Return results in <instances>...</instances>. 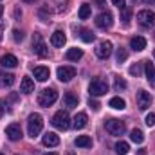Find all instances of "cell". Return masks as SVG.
Masks as SVG:
<instances>
[{
  "label": "cell",
  "mask_w": 155,
  "mask_h": 155,
  "mask_svg": "<svg viewBox=\"0 0 155 155\" xmlns=\"http://www.w3.org/2000/svg\"><path fill=\"white\" fill-rule=\"evenodd\" d=\"M24 2H33V0H24Z\"/></svg>",
  "instance_id": "cell-42"
},
{
  "label": "cell",
  "mask_w": 155,
  "mask_h": 155,
  "mask_svg": "<svg viewBox=\"0 0 155 155\" xmlns=\"http://www.w3.org/2000/svg\"><path fill=\"white\" fill-rule=\"evenodd\" d=\"M43 128V117L40 114H31L29 119H27V132L31 137H36Z\"/></svg>",
  "instance_id": "cell-1"
},
{
  "label": "cell",
  "mask_w": 155,
  "mask_h": 155,
  "mask_svg": "<svg viewBox=\"0 0 155 155\" xmlns=\"http://www.w3.org/2000/svg\"><path fill=\"white\" fill-rule=\"evenodd\" d=\"M144 71H146V79H148L150 83H155V67H153V63L146 61V63H144Z\"/></svg>",
  "instance_id": "cell-24"
},
{
  "label": "cell",
  "mask_w": 155,
  "mask_h": 155,
  "mask_svg": "<svg viewBox=\"0 0 155 155\" xmlns=\"http://www.w3.org/2000/svg\"><path fill=\"white\" fill-rule=\"evenodd\" d=\"M56 99H58V92L54 88H45V90L40 92V96H38L40 107H51V105L56 103Z\"/></svg>",
  "instance_id": "cell-3"
},
{
  "label": "cell",
  "mask_w": 155,
  "mask_h": 155,
  "mask_svg": "<svg viewBox=\"0 0 155 155\" xmlns=\"http://www.w3.org/2000/svg\"><path fill=\"white\" fill-rule=\"evenodd\" d=\"M33 51L38 54L40 58H47V47H45V43H43V38H41V35L40 33H35L33 35Z\"/></svg>",
  "instance_id": "cell-7"
},
{
  "label": "cell",
  "mask_w": 155,
  "mask_h": 155,
  "mask_svg": "<svg viewBox=\"0 0 155 155\" xmlns=\"http://www.w3.org/2000/svg\"><path fill=\"white\" fill-rule=\"evenodd\" d=\"M2 114H4V107L0 105V117H2Z\"/></svg>",
  "instance_id": "cell-39"
},
{
  "label": "cell",
  "mask_w": 155,
  "mask_h": 155,
  "mask_svg": "<svg viewBox=\"0 0 155 155\" xmlns=\"http://www.w3.org/2000/svg\"><path fill=\"white\" fill-rule=\"evenodd\" d=\"M88 16H90V5L88 4H81V7H79V18L87 20Z\"/></svg>",
  "instance_id": "cell-27"
},
{
  "label": "cell",
  "mask_w": 155,
  "mask_h": 155,
  "mask_svg": "<svg viewBox=\"0 0 155 155\" xmlns=\"http://www.w3.org/2000/svg\"><path fill=\"white\" fill-rule=\"evenodd\" d=\"M74 76H76V69H74V67H69V65L58 67V79H60V81L67 83V81H71Z\"/></svg>",
  "instance_id": "cell-11"
},
{
  "label": "cell",
  "mask_w": 155,
  "mask_h": 155,
  "mask_svg": "<svg viewBox=\"0 0 155 155\" xmlns=\"http://www.w3.org/2000/svg\"><path fill=\"white\" fill-rule=\"evenodd\" d=\"M108 107H112L114 110H123V108L126 107V103H124V99H123V97L116 96V97H112V99L108 101Z\"/></svg>",
  "instance_id": "cell-23"
},
{
  "label": "cell",
  "mask_w": 155,
  "mask_h": 155,
  "mask_svg": "<svg viewBox=\"0 0 155 155\" xmlns=\"http://www.w3.org/2000/svg\"><path fill=\"white\" fill-rule=\"evenodd\" d=\"M65 41H67V36H65V33L63 31H54L52 33V36H51V43L54 45V47H63L65 45Z\"/></svg>",
  "instance_id": "cell-15"
},
{
  "label": "cell",
  "mask_w": 155,
  "mask_h": 155,
  "mask_svg": "<svg viewBox=\"0 0 155 155\" xmlns=\"http://www.w3.org/2000/svg\"><path fill=\"white\" fill-rule=\"evenodd\" d=\"M114 87H116L117 92H119V90H124V88H126V81H124L123 78L117 76V78H116V85H114Z\"/></svg>",
  "instance_id": "cell-30"
},
{
  "label": "cell",
  "mask_w": 155,
  "mask_h": 155,
  "mask_svg": "<svg viewBox=\"0 0 155 155\" xmlns=\"http://www.w3.org/2000/svg\"><path fill=\"white\" fill-rule=\"evenodd\" d=\"M13 40H15V41H22V40H24V33L18 31V29H13Z\"/></svg>",
  "instance_id": "cell-33"
},
{
  "label": "cell",
  "mask_w": 155,
  "mask_h": 155,
  "mask_svg": "<svg viewBox=\"0 0 155 155\" xmlns=\"http://www.w3.org/2000/svg\"><path fill=\"white\" fill-rule=\"evenodd\" d=\"M144 123H146V126H153V124H155V112L148 114L146 119H144Z\"/></svg>",
  "instance_id": "cell-32"
},
{
  "label": "cell",
  "mask_w": 155,
  "mask_h": 155,
  "mask_svg": "<svg viewBox=\"0 0 155 155\" xmlns=\"http://www.w3.org/2000/svg\"><path fill=\"white\" fill-rule=\"evenodd\" d=\"M112 49H114L112 41L105 40V41H101V43L96 47V56H97V58H101V60H107V58L112 54Z\"/></svg>",
  "instance_id": "cell-10"
},
{
  "label": "cell",
  "mask_w": 155,
  "mask_h": 155,
  "mask_svg": "<svg viewBox=\"0 0 155 155\" xmlns=\"http://www.w3.org/2000/svg\"><path fill=\"white\" fill-rule=\"evenodd\" d=\"M130 139H132L135 144H141V143L144 141V134H143L139 128H134V130H132V134H130Z\"/></svg>",
  "instance_id": "cell-25"
},
{
  "label": "cell",
  "mask_w": 155,
  "mask_h": 155,
  "mask_svg": "<svg viewBox=\"0 0 155 155\" xmlns=\"http://www.w3.org/2000/svg\"><path fill=\"white\" fill-rule=\"evenodd\" d=\"M130 47L134 51H144L146 49V38L144 36H134L130 40Z\"/></svg>",
  "instance_id": "cell-17"
},
{
  "label": "cell",
  "mask_w": 155,
  "mask_h": 155,
  "mask_svg": "<svg viewBox=\"0 0 155 155\" xmlns=\"http://www.w3.org/2000/svg\"><path fill=\"white\" fill-rule=\"evenodd\" d=\"M0 65L5 67V69H15V67L18 65V58H16L15 54H4V56L0 58Z\"/></svg>",
  "instance_id": "cell-13"
},
{
  "label": "cell",
  "mask_w": 155,
  "mask_h": 155,
  "mask_svg": "<svg viewBox=\"0 0 155 155\" xmlns=\"http://www.w3.org/2000/svg\"><path fill=\"white\" fill-rule=\"evenodd\" d=\"M81 40H83V41H87V43H90V41L94 40V35H92L88 29H81Z\"/></svg>",
  "instance_id": "cell-29"
},
{
  "label": "cell",
  "mask_w": 155,
  "mask_h": 155,
  "mask_svg": "<svg viewBox=\"0 0 155 155\" xmlns=\"http://www.w3.org/2000/svg\"><path fill=\"white\" fill-rule=\"evenodd\" d=\"M63 103H65L67 108H76L78 103H79V97H78L76 94H72V92H67L63 96Z\"/></svg>",
  "instance_id": "cell-19"
},
{
  "label": "cell",
  "mask_w": 155,
  "mask_h": 155,
  "mask_svg": "<svg viewBox=\"0 0 155 155\" xmlns=\"http://www.w3.org/2000/svg\"><path fill=\"white\" fill-rule=\"evenodd\" d=\"M2 13H4V5H0V16H2Z\"/></svg>",
  "instance_id": "cell-40"
},
{
  "label": "cell",
  "mask_w": 155,
  "mask_h": 155,
  "mask_svg": "<svg viewBox=\"0 0 155 155\" xmlns=\"http://www.w3.org/2000/svg\"><path fill=\"white\" fill-rule=\"evenodd\" d=\"M65 58H67L69 61H78V60L83 58V51L78 49V47H72V49H69V51L65 52Z\"/></svg>",
  "instance_id": "cell-21"
},
{
  "label": "cell",
  "mask_w": 155,
  "mask_h": 155,
  "mask_svg": "<svg viewBox=\"0 0 155 155\" xmlns=\"http://www.w3.org/2000/svg\"><path fill=\"white\" fill-rule=\"evenodd\" d=\"M52 124L58 128V130H67L71 126V117L65 110H58L54 116H52Z\"/></svg>",
  "instance_id": "cell-4"
},
{
  "label": "cell",
  "mask_w": 155,
  "mask_h": 155,
  "mask_svg": "<svg viewBox=\"0 0 155 155\" xmlns=\"http://www.w3.org/2000/svg\"><path fill=\"white\" fill-rule=\"evenodd\" d=\"M88 92H90L92 96H96V97L105 96V94L108 92V83H107L105 79H101V78H96V79H92V81H90Z\"/></svg>",
  "instance_id": "cell-2"
},
{
  "label": "cell",
  "mask_w": 155,
  "mask_h": 155,
  "mask_svg": "<svg viewBox=\"0 0 155 155\" xmlns=\"http://www.w3.org/2000/svg\"><path fill=\"white\" fill-rule=\"evenodd\" d=\"M5 135H7L11 141H20V139H22V128H20V124H16V123L9 124V126L5 128Z\"/></svg>",
  "instance_id": "cell-12"
},
{
  "label": "cell",
  "mask_w": 155,
  "mask_h": 155,
  "mask_svg": "<svg viewBox=\"0 0 155 155\" xmlns=\"http://www.w3.org/2000/svg\"><path fill=\"white\" fill-rule=\"evenodd\" d=\"M137 22L143 25V27H152L155 25V13L150 9H143L137 13Z\"/></svg>",
  "instance_id": "cell-6"
},
{
  "label": "cell",
  "mask_w": 155,
  "mask_h": 155,
  "mask_svg": "<svg viewBox=\"0 0 155 155\" xmlns=\"http://www.w3.org/2000/svg\"><path fill=\"white\" fill-rule=\"evenodd\" d=\"M74 144H76L78 148H90L92 146V139L88 135H78Z\"/></svg>",
  "instance_id": "cell-22"
},
{
  "label": "cell",
  "mask_w": 155,
  "mask_h": 155,
  "mask_svg": "<svg viewBox=\"0 0 155 155\" xmlns=\"http://www.w3.org/2000/svg\"><path fill=\"white\" fill-rule=\"evenodd\" d=\"M128 152H130V144L128 143H124V141L116 143V153L117 155H126Z\"/></svg>",
  "instance_id": "cell-26"
},
{
  "label": "cell",
  "mask_w": 155,
  "mask_h": 155,
  "mask_svg": "<svg viewBox=\"0 0 155 155\" xmlns=\"http://www.w3.org/2000/svg\"><path fill=\"white\" fill-rule=\"evenodd\" d=\"M116 58H117V63H123L126 58H128V52H126V49H117V54H116Z\"/></svg>",
  "instance_id": "cell-28"
},
{
  "label": "cell",
  "mask_w": 155,
  "mask_h": 155,
  "mask_svg": "<svg viewBox=\"0 0 155 155\" xmlns=\"http://www.w3.org/2000/svg\"><path fill=\"white\" fill-rule=\"evenodd\" d=\"M20 92H24V94H31V92H35V81H33L29 76L22 78V81H20Z\"/></svg>",
  "instance_id": "cell-14"
},
{
  "label": "cell",
  "mask_w": 155,
  "mask_h": 155,
  "mask_svg": "<svg viewBox=\"0 0 155 155\" xmlns=\"http://www.w3.org/2000/svg\"><path fill=\"white\" fill-rule=\"evenodd\" d=\"M0 155H4V153H0Z\"/></svg>",
  "instance_id": "cell-44"
},
{
  "label": "cell",
  "mask_w": 155,
  "mask_h": 155,
  "mask_svg": "<svg viewBox=\"0 0 155 155\" xmlns=\"http://www.w3.org/2000/svg\"><path fill=\"white\" fill-rule=\"evenodd\" d=\"M112 4H114V5H117L119 9H123V7H126V2H124V0H112Z\"/></svg>",
  "instance_id": "cell-37"
},
{
  "label": "cell",
  "mask_w": 155,
  "mask_h": 155,
  "mask_svg": "<svg viewBox=\"0 0 155 155\" xmlns=\"http://www.w3.org/2000/svg\"><path fill=\"white\" fill-rule=\"evenodd\" d=\"M0 38H2V36H0Z\"/></svg>",
  "instance_id": "cell-45"
},
{
  "label": "cell",
  "mask_w": 155,
  "mask_h": 155,
  "mask_svg": "<svg viewBox=\"0 0 155 155\" xmlns=\"http://www.w3.org/2000/svg\"><path fill=\"white\" fill-rule=\"evenodd\" d=\"M33 74H35V78H36L38 81H47V79L51 78V71H49L47 67H35Z\"/></svg>",
  "instance_id": "cell-18"
},
{
  "label": "cell",
  "mask_w": 155,
  "mask_h": 155,
  "mask_svg": "<svg viewBox=\"0 0 155 155\" xmlns=\"http://www.w3.org/2000/svg\"><path fill=\"white\" fill-rule=\"evenodd\" d=\"M13 83H15V76H13V74H5V76H4V85L11 87Z\"/></svg>",
  "instance_id": "cell-34"
},
{
  "label": "cell",
  "mask_w": 155,
  "mask_h": 155,
  "mask_svg": "<svg viewBox=\"0 0 155 155\" xmlns=\"http://www.w3.org/2000/svg\"><path fill=\"white\" fill-rule=\"evenodd\" d=\"M105 128H107V132H108L110 135H123L124 130H126L124 123L119 121V119H107V121H105Z\"/></svg>",
  "instance_id": "cell-5"
},
{
  "label": "cell",
  "mask_w": 155,
  "mask_h": 155,
  "mask_svg": "<svg viewBox=\"0 0 155 155\" xmlns=\"http://www.w3.org/2000/svg\"><path fill=\"white\" fill-rule=\"evenodd\" d=\"M87 123H88L87 114H85V112H79V114H76V117H74L72 126H74L76 130H81V128H85V126H87Z\"/></svg>",
  "instance_id": "cell-20"
},
{
  "label": "cell",
  "mask_w": 155,
  "mask_h": 155,
  "mask_svg": "<svg viewBox=\"0 0 155 155\" xmlns=\"http://www.w3.org/2000/svg\"><path fill=\"white\" fill-rule=\"evenodd\" d=\"M152 101H153V97H152L150 92H146V90H139L137 92V107L141 110H148L152 107Z\"/></svg>",
  "instance_id": "cell-9"
},
{
  "label": "cell",
  "mask_w": 155,
  "mask_h": 155,
  "mask_svg": "<svg viewBox=\"0 0 155 155\" xmlns=\"http://www.w3.org/2000/svg\"><path fill=\"white\" fill-rule=\"evenodd\" d=\"M96 25L99 27V29H110L112 25H114V16H112V13H101V15H97L96 16Z\"/></svg>",
  "instance_id": "cell-8"
},
{
  "label": "cell",
  "mask_w": 155,
  "mask_h": 155,
  "mask_svg": "<svg viewBox=\"0 0 155 155\" xmlns=\"http://www.w3.org/2000/svg\"><path fill=\"white\" fill-rule=\"evenodd\" d=\"M153 35H155V33H153Z\"/></svg>",
  "instance_id": "cell-46"
},
{
  "label": "cell",
  "mask_w": 155,
  "mask_h": 155,
  "mask_svg": "<svg viewBox=\"0 0 155 155\" xmlns=\"http://www.w3.org/2000/svg\"><path fill=\"white\" fill-rule=\"evenodd\" d=\"M41 141H43L45 146H58V144H60V135L54 134V132H47Z\"/></svg>",
  "instance_id": "cell-16"
},
{
  "label": "cell",
  "mask_w": 155,
  "mask_h": 155,
  "mask_svg": "<svg viewBox=\"0 0 155 155\" xmlns=\"http://www.w3.org/2000/svg\"><path fill=\"white\" fill-rule=\"evenodd\" d=\"M153 58H155V49H153Z\"/></svg>",
  "instance_id": "cell-43"
},
{
  "label": "cell",
  "mask_w": 155,
  "mask_h": 155,
  "mask_svg": "<svg viewBox=\"0 0 155 155\" xmlns=\"http://www.w3.org/2000/svg\"><path fill=\"white\" fill-rule=\"evenodd\" d=\"M144 4H155V0H143Z\"/></svg>",
  "instance_id": "cell-38"
},
{
  "label": "cell",
  "mask_w": 155,
  "mask_h": 155,
  "mask_svg": "<svg viewBox=\"0 0 155 155\" xmlns=\"http://www.w3.org/2000/svg\"><path fill=\"white\" fill-rule=\"evenodd\" d=\"M128 72H130L132 76H139V74H141V63H135V65H132Z\"/></svg>",
  "instance_id": "cell-31"
},
{
  "label": "cell",
  "mask_w": 155,
  "mask_h": 155,
  "mask_svg": "<svg viewBox=\"0 0 155 155\" xmlns=\"http://www.w3.org/2000/svg\"><path fill=\"white\" fill-rule=\"evenodd\" d=\"M88 107H90V108H92V110H96V112H97V110H99V103H97V101H96V99H92V97H90V99H88Z\"/></svg>",
  "instance_id": "cell-35"
},
{
  "label": "cell",
  "mask_w": 155,
  "mask_h": 155,
  "mask_svg": "<svg viewBox=\"0 0 155 155\" xmlns=\"http://www.w3.org/2000/svg\"><path fill=\"white\" fill-rule=\"evenodd\" d=\"M43 155H56V153H43Z\"/></svg>",
  "instance_id": "cell-41"
},
{
  "label": "cell",
  "mask_w": 155,
  "mask_h": 155,
  "mask_svg": "<svg viewBox=\"0 0 155 155\" xmlns=\"http://www.w3.org/2000/svg\"><path fill=\"white\" fill-rule=\"evenodd\" d=\"M121 11H123V20L128 22V20H130V9H128V7H123Z\"/></svg>",
  "instance_id": "cell-36"
}]
</instances>
